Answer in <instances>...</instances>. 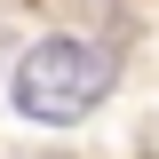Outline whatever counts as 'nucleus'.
Listing matches in <instances>:
<instances>
[{
    "instance_id": "f257e3e1",
    "label": "nucleus",
    "mask_w": 159,
    "mask_h": 159,
    "mask_svg": "<svg viewBox=\"0 0 159 159\" xmlns=\"http://www.w3.org/2000/svg\"><path fill=\"white\" fill-rule=\"evenodd\" d=\"M111 96V56L96 40H40L32 56L16 64V111L48 119V127H72L96 103Z\"/></svg>"
}]
</instances>
